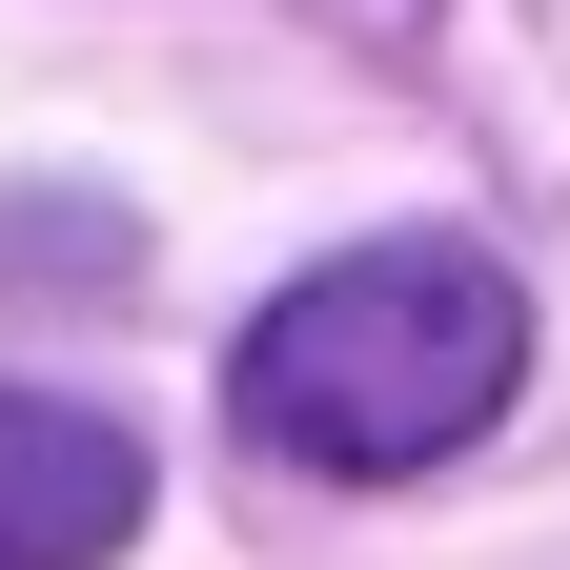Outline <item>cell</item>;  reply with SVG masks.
<instances>
[{"instance_id":"1","label":"cell","mask_w":570,"mask_h":570,"mask_svg":"<svg viewBox=\"0 0 570 570\" xmlns=\"http://www.w3.org/2000/svg\"><path fill=\"white\" fill-rule=\"evenodd\" d=\"M510 387H530V285L489 265V245H449V225L306 265L245 326V367H225V407L265 428V449L285 469H346V489L449 469L469 428H510Z\"/></svg>"},{"instance_id":"2","label":"cell","mask_w":570,"mask_h":570,"mask_svg":"<svg viewBox=\"0 0 570 570\" xmlns=\"http://www.w3.org/2000/svg\"><path fill=\"white\" fill-rule=\"evenodd\" d=\"M142 550V428L0 387V570H122Z\"/></svg>"}]
</instances>
